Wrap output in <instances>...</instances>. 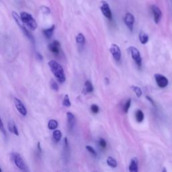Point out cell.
I'll return each instance as SVG.
<instances>
[{
  "instance_id": "cell-31",
  "label": "cell",
  "mask_w": 172,
  "mask_h": 172,
  "mask_svg": "<svg viewBox=\"0 0 172 172\" xmlns=\"http://www.w3.org/2000/svg\"><path fill=\"white\" fill-rule=\"evenodd\" d=\"M41 9H42V12L44 13H46V14H48V13H49L50 12H51V11H50L49 7L43 6V7H42Z\"/></svg>"
},
{
  "instance_id": "cell-8",
  "label": "cell",
  "mask_w": 172,
  "mask_h": 172,
  "mask_svg": "<svg viewBox=\"0 0 172 172\" xmlns=\"http://www.w3.org/2000/svg\"><path fill=\"white\" fill-rule=\"evenodd\" d=\"M155 79L156 83L157 86L161 88H165L168 85V80L165 76L161 74L155 75Z\"/></svg>"
},
{
  "instance_id": "cell-14",
  "label": "cell",
  "mask_w": 172,
  "mask_h": 172,
  "mask_svg": "<svg viewBox=\"0 0 172 172\" xmlns=\"http://www.w3.org/2000/svg\"><path fill=\"white\" fill-rule=\"evenodd\" d=\"M8 128L9 131H10L11 133H13V134L17 135V136H18L19 135V132L18 130V128H17L16 125H15V124L13 122L12 120L9 121L8 122Z\"/></svg>"
},
{
  "instance_id": "cell-21",
  "label": "cell",
  "mask_w": 172,
  "mask_h": 172,
  "mask_svg": "<svg viewBox=\"0 0 172 172\" xmlns=\"http://www.w3.org/2000/svg\"><path fill=\"white\" fill-rule=\"evenodd\" d=\"M135 117H136V120L138 122H141L143 121L144 114L143 112V111L141 110H138L136 112V114H135Z\"/></svg>"
},
{
  "instance_id": "cell-3",
  "label": "cell",
  "mask_w": 172,
  "mask_h": 172,
  "mask_svg": "<svg viewBox=\"0 0 172 172\" xmlns=\"http://www.w3.org/2000/svg\"><path fill=\"white\" fill-rule=\"evenodd\" d=\"M11 158L13 161V163L15 165L18 167L20 170L23 171H28L29 170L27 167L26 164H25L24 160L20 156V155L18 153L13 152L11 153Z\"/></svg>"
},
{
  "instance_id": "cell-13",
  "label": "cell",
  "mask_w": 172,
  "mask_h": 172,
  "mask_svg": "<svg viewBox=\"0 0 172 172\" xmlns=\"http://www.w3.org/2000/svg\"><path fill=\"white\" fill-rule=\"evenodd\" d=\"M138 170V159L137 157H133L131 160L129 171L131 172H137Z\"/></svg>"
},
{
  "instance_id": "cell-23",
  "label": "cell",
  "mask_w": 172,
  "mask_h": 172,
  "mask_svg": "<svg viewBox=\"0 0 172 172\" xmlns=\"http://www.w3.org/2000/svg\"><path fill=\"white\" fill-rule=\"evenodd\" d=\"M131 88H132V90L134 91L135 94H136L137 97L140 98L141 96H142L143 92H142L141 89L140 88H139V87H137V86H131Z\"/></svg>"
},
{
  "instance_id": "cell-10",
  "label": "cell",
  "mask_w": 172,
  "mask_h": 172,
  "mask_svg": "<svg viewBox=\"0 0 172 172\" xmlns=\"http://www.w3.org/2000/svg\"><path fill=\"white\" fill-rule=\"evenodd\" d=\"M14 104L16 109L22 116H26L27 114V110L25 106L22 102L18 98H14Z\"/></svg>"
},
{
  "instance_id": "cell-20",
  "label": "cell",
  "mask_w": 172,
  "mask_h": 172,
  "mask_svg": "<svg viewBox=\"0 0 172 172\" xmlns=\"http://www.w3.org/2000/svg\"><path fill=\"white\" fill-rule=\"evenodd\" d=\"M106 161H107V164L109 166H110L111 167L115 168L117 167V161L114 158L112 157H108L107 158V160H106Z\"/></svg>"
},
{
  "instance_id": "cell-2",
  "label": "cell",
  "mask_w": 172,
  "mask_h": 172,
  "mask_svg": "<svg viewBox=\"0 0 172 172\" xmlns=\"http://www.w3.org/2000/svg\"><path fill=\"white\" fill-rule=\"evenodd\" d=\"M20 15L24 24L28 26L30 30H34L37 28V24H36V20H34V18L30 13L23 11L20 13Z\"/></svg>"
},
{
  "instance_id": "cell-29",
  "label": "cell",
  "mask_w": 172,
  "mask_h": 172,
  "mask_svg": "<svg viewBox=\"0 0 172 172\" xmlns=\"http://www.w3.org/2000/svg\"><path fill=\"white\" fill-rule=\"evenodd\" d=\"M99 145L102 149H105L107 146V143L104 139H100L99 141Z\"/></svg>"
},
{
  "instance_id": "cell-9",
  "label": "cell",
  "mask_w": 172,
  "mask_h": 172,
  "mask_svg": "<svg viewBox=\"0 0 172 172\" xmlns=\"http://www.w3.org/2000/svg\"><path fill=\"white\" fill-rule=\"evenodd\" d=\"M124 21L125 24L126 25V26L128 27L129 30L131 31H133L135 23L134 15L131 13H126L124 16Z\"/></svg>"
},
{
  "instance_id": "cell-18",
  "label": "cell",
  "mask_w": 172,
  "mask_h": 172,
  "mask_svg": "<svg viewBox=\"0 0 172 172\" xmlns=\"http://www.w3.org/2000/svg\"><path fill=\"white\" fill-rule=\"evenodd\" d=\"M76 42L77 44H80V45H84L86 43V38L84 34L82 33H79L76 36Z\"/></svg>"
},
{
  "instance_id": "cell-30",
  "label": "cell",
  "mask_w": 172,
  "mask_h": 172,
  "mask_svg": "<svg viewBox=\"0 0 172 172\" xmlns=\"http://www.w3.org/2000/svg\"><path fill=\"white\" fill-rule=\"evenodd\" d=\"M0 128H1V133H3V136H4V137H5V138H7V133H6V131H5L4 127H3V124L2 120H1V126H0Z\"/></svg>"
},
{
  "instance_id": "cell-17",
  "label": "cell",
  "mask_w": 172,
  "mask_h": 172,
  "mask_svg": "<svg viewBox=\"0 0 172 172\" xmlns=\"http://www.w3.org/2000/svg\"><path fill=\"white\" fill-rule=\"evenodd\" d=\"M139 40H140V42H141V44H145L149 41V36L145 32H141L140 34H139Z\"/></svg>"
},
{
  "instance_id": "cell-11",
  "label": "cell",
  "mask_w": 172,
  "mask_h": 172,
  "mask_svg": "<svg viewBox=\"0 0 172 172\" xmlns=\"http://www.w3.org/2000/svg\"><path fill=\"white\" fill-rule=\"evenodd\" d=\"M49 49L52 53L55 55H58L60 53V49H61V44L57 40H54L51 44H49Z\"/></svg>"
},
{
  "instance_id": "cell-27",
  "label": "cell",
  "mask_w": 172,
  "mask_h": 172,
  "mask_svg": "<svg viewBox=\"0 0 172 172\" xmlns=\"http://www.w3.org/2000/svg\"><path fill=\"white\" fill-rule=\"evenodd\" d=\"M86 149L88 150V151L90 152L91 154L93 155H94V156H96V155H97V153H96L95 149H94L92 147L88 145V146L86 147Z\"/></svg>"
},
{
  "instance_id": "cell-16",
  "label": "cell",
  "mask_w": 172,
  "mask_h": 172,
  "mask_svg": "<svg viewBox=\"0 0 172 172\" xmlns=\"http://www.w3.org/2000/svg\"><path fill=\"white\" fill-rule=\"evenodd\" d=\"M84 91L86 94L92 93L93 91H94V86H93V84L90 80H87L86 82H85Z\"/></svg>"
},
{
  "instance_id": "cell-22",
  "label": "cell",
  "mask_w": 172,
  "mask_h": 172,
  "mask_svg": "<svg viewBox=\"0 0 172 172\" xmlns=\"http://www.w3.org/2000/svg\"><path fill=\"white\" fill-rule=\"evenodd\" d=\"M58 127V122L55 120H51L48 123V128L50 130H55Z\"/></svg>"
},
{
  "instance_id": "cell-5",
  "label": "cell",
  "mask_w": 172,
  "mask_h": 172,
  "mask_svg": "<svg viewBox=\"0 0 172 172\" xmlns=\"http://www.w3.org/2000/svg\"><path fill=\"white\" fill-rule=\"evenodd\" d=\"M100 9H101L102 13H103L106 18H108V20H112V13L111 9L110 8L109 5H108L107 2H106L104 1H102V5L101 7H100Z\"/></svg>"
},
{
  "instance_id": "cell-7",
  "label": "cell",
  "mask_w": 172,
  "mask_h": 172,
  "mask_svg": "<svg viewBox=\"0 0 172 172\" xmlns=\"http://www.w3.org/2000/svg\"><path fill=\"white\" fill-rule=\"evenodd\" d=\"M151 11L153 15L155 22L156 24H159L162 18V11H161V9L157 5H151Z\"/></svg>"
},
{
  "instance_id": "cell-25",
  "label": "cell",
  "mask_w": 172,
  "mask_h": 172,
  "mask_svg": "<svg viewBox=\"0 0 172 172\" xmlns=\"http://www.w3.org/2000/svg\"><path fill=\"white\" fill-rule=\"evenodd\" d=\"M131 99H128L127 100V101L126 102V103L124 104V112L125 113H127L129 110V108L131 107Z\"/></svg>"
},
{
  "instance_id": "cell-4",
  "label": "cell",
  "mask_w": 172,
  "mask_h": 172,
  "mask_svg": "<svg viewBox=\"0 0 172 172\" xmlns=\"http://www.w3.org/2000/svg\"><path fill=\"white\" fill-rule=\"evenodd\" d=\"M129 51H130L131 57H132L133 59L135 61V63H137V65L139 67H141L142 65V57L141 56V53L138 49L136 47L134 46H131L128 48Z\"/></svg>"
},
{
  "instance_id": "cell-19",
  "label": "cell",
  "mask_w": 172,
  "mask_h": 172,
  "mask_svg": "<svg viewBox=\"0 0 172 172\" xmlns=\"http://www.w3.org/2000/svg\"><path fill=\"white\" fill-rule=\"evenodd\" d=\"M53 136L54 141H55L56 143H58L59 142L60 140L61 139L62 133L59 130H55L54 131V132L53 133Z\"/></svg>"
},
{
  "instance_id": "cell-32",
  "label": "cell",
  "mask_w": 172,
  "mask_h": 172,
  "mask_svg": "<svg viewBox=\"0 0 172 172\" xmlns=\"http://www.w3.org/2000/svg\"><path fill=\"white\" fill-rule=\"evenodd\" d=\"M146 98H147V100H149V102H151V104H153V106H155V102H154L153 100H152V98H151L149 97V96H146Z\"/></svg>"
},
{
  "instance_id": "cell-6",
  "label": "cell",
  "mask_w": 172,
  "mask_h": 172,
  "mask_svg": "<svg viewBox=\"0 0 172 172\" xmlns=\"http://www.w3.org/2000/svg\"><path fill=\"white\" fill-rule=\"evenodd\" d=\"M110 53L112 55L114 59L116 61H119L121 59V51L120 47L116 44H112L110 46Z\"/></svg>"
},
{
  "instance_id": "cell-33",
  "label": "cell",
  "mask_w": 172,
  "mask_h": 172,
  "mask_svg": "<svg viewBox=\"0 0 172 172\" xmlns=\"http://www.w3.org/2000/svg\"><path fill=\"white\" fill-rule=\"evenodd\" d=\"M36 55H37V57H38V59H40V60H42V55H40V54L39 53H36Z\"/></svg>"
},
{
  "instance_id": "cell-1",
  "label": "cell",
  "mask_w": 172,
  "mask_h": 172,
  "mask_svg": "<svg viewBox=\"0 0 172 172\" xmlns=\"http://www.w3.org/2000/svg\"><path fill=\"white\" fill-rule=\"evenodd\" d=\"M49 66L51 69L52 73L55 75L57 80L59 81V83L63 84L66 80V77H65L64 71H63V67L59 63L56 61L51 60L48 63Z\"/></svg>"
},
{
  "instance_id": "cell-12",
  "label": "cell",
  "mask_w": 172,
  "mask_h": 172,
  "mask_svg": "<svg viewBox=\"0 0 172 172\" xmlns=\"http://www.w3.org/2000/svg\"><path fill=\"white\" fill-rule=\"evenodd\" d=\"M67 125H68L69 128L71 130L73 128V127L75 126V116L72 113L70 112H68L67 114Z\"/></svg>"
},
{
  "instance_id": "cell-15",
  "label": "cell",
  "mask_w": 172,
  "mask_h": 172,
  "mask_svg": "<svg viewBox=\"0 0 172 172\" xmlns=\"http://www.w3.org/2000/svg\"><path fill=\"white\" fill-rule=\"evenodd\" d=\"M55 25H53L51 28L44 29L42 32H43L44 35L45 36V37L46 38H51L52 37V36H53V34L54 30H55Z\"/></svg>"
},
{
  "instance_id": "cell-28",
  "label": "cell",
  "mask_w": 172,
  "mask_h": 172,
  "mask_svg": "<svg viewBox=\"0 0 172 172\" xmlns=\"http://www.w3.org/2000/svg\"><path fill=\"white\" fill-rule=\"evenodd\" d=\"M91 110L94 114H98L99 112V107L96 104H93L91 106Z\"/></svg>"
},
{
  "instance_id": "cell-24",
  "label": "cell",
  "mask_w": 172,
  "mask_h": 172,
  "mask_svg": "<svg viewBox=\"0 0 172 172\" xmlns=\"http://www.w3.org/2000/svg\"><path fill=\"white\" fill-rule=\"evenodd\" d=\"M63 106H66V107H70L71 106V103L70 102V100H69V96L66 94V95L65 96L64 99H63Z\"/></svg>"
},
{
  "instance_id": "cell-26",
  "label": "cell",
  "mask_w": 172,
  "mask_h": 172,
  "mask_svg": "<svg viewBox=\"0 0 172 172\" xmlns=\"http://www.w3.org/2000/svg\"><path fill=\"white\" fill-rule=\"evenodd\" d=\"M50 86H51V88L52 90H53L54 91L57 92V91L59 90V86H58L57 83L56 82L55 80L51 81V82H50Z\"/></svg>"
},
{
  "instance_id": "cell-34",
  "label": "cell",
  "mask_w": 172,
  "mask_h": 172,
  "mask_svg": "<svg viewBox=\"0 0 172 172\" xmlns=\"http://www.w3.org/2000/svg\"><path fill=\"white\" fill-rule=\"evenodd\" d=\"M37 148L38 151H39L40 152H41V148H40V143H38V145H37Z\"/></svg>"
}]
</instances>
